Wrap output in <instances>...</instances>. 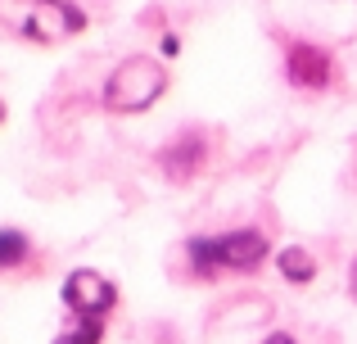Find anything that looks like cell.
<instances>
[{
    "label": "cell",
    "instance_id": "1",
    "mask_svg": "<svg viewBox=\"0 0 357 344\" xmlns=\"http://www.w3.org/2000/svg\"><path fill=\"white\" fill-rule=\"evenodd\" d=\"M267 236L253 227H236L222 236H190L185 240V263L195 281H218L227 272H258L267 263Z\"/></svg>",
    "mask_w": 357,
    "mask_h": 344
},
{
    "label": "cell",
    "instance_id": "2",
    "mask_svg": "<svg viewBox=\"0 0 357 344\" xmlns=\"http://www.w3.org/2000/svg\"><path fill=\"white\" fill-rule=\"evenodd\" d=\"M0 27L18 41L59 45L86 27V14L73 0H0Z\"/></svg>",
    "mask_w": 357,
    "mask_h": 344
},
{
    "label": "cell",
    "instance_id": "3",
    "mask_svg": "<svg viewBox=\"0 0 357 344\" xmlns=\"http://www.w3.org/2000/svg\"><path fill=\"white\" fill-rule=\"evenodd\" d=\"M167 91V68L149 54H131L114 68V77L105 82V109L109 114H140Z\"/></svg>",
    "mask_w": 357,
    "mask_h": 344
},
{
    "label": "cell",
    "instance_id": "4",
    "mask_svg": "<svg viewBox=\"0 0 357 344\" xmlns=\"http://www.w3.org/2000/svg\"><path fill=\"white\" fill-rule=\"evenodd\" d=\"M59 299L73 313V322H105L118 308V285L109 276H100L96 267H77V272L63 276Z\"/></svg>",
    "mask_w": 357,
    "mask_h": 344
},
{
    "label": "cell",
    "instance_id": "5",
    "mask_svg": "<svg viewBox=\"0 0 357 344\" xmlns=\"http://www.w3.org/2000/svg\"><path fill=\"white\" fill-rule=\"evenodd\" d=\"M285 77L303 91H326L335 77V59L312 41H289L285 45Z\"/></svg>",
    "mask_w": 357,
    "mask_h": 344
},
{
    "label": "cell",
    "instance_id": "6",
    "mask_svg": "<svg viewBox=\"0 0 357 344\" xmlns=\"http://www.w3.org/2000/svg\"><path fill=\"white\" fill-rule=\"evenodd\" d=\"M204 163H208V141H204V132H181L176 141H167L163 150H158V168H163L167 181H190V177L204 172Z\"/></svg>",
    "mask_w": 357,
    "mask_h": 344
},
{
    "label": "cell",
    "instance_id": "7",
    "mask_svg": "<svg viewBox=\"0 0 357 344\" xmlns=\"http://www.w3.org/2000/svg\"><path fill=\"white\" fill-rule=\"evenodd\" d=\"M32 258V240L18 227H0V272H18Z\"/></svg>",
    "mask_w": 357,
    "mask_h": 344
},
{
    "label": "cell",
    "instance_id": "8",
    "mask_svg": "<svg viewBox=\"0 0 357 344\" xmlns=\"http://www.w3.org/2000/svg\"><path fill=\"white\" fill-rule=\"evenodd\" d=\"M280 276L285 281H294V285H312V276H317V258L307 254V249H298V245H289V249H280Z\"/></svg>",
    "mask_w": 357,
    "mask_h": 344
},
{
    "label": "cell",
    "instance_id": "9",
    "mask_svg": "<svg viewBox=\"0 0 357 344\" xmlns=\"http://www.w3.org/2000/svg\"><path fill=\"white\" fill-rule=\"evenodd\" d=\"M105 340V322H73L68 331H59L54 344H100Z\"/></svg>",
    "mask_w": 357,
    "mask_h": 344
},
{
    "label": "cell",
    "instance_id": "10",
    "mask_svg": "<svg viewBox=\"0 0 357 344\" xmlns=\"http://www.w3.org/2000/svg\"><path fill=\"white\" fill-rule=\"evenodd\" d=\"M181 50V36H163V54H176Z\"/></svg>",
    "mask_w": 357,
    "mask_h": 344
},
{
    "label": "cell",
    "instance_id": "11",
    "mask_svg": "<svg viewBox=\"0 0 357 344\" xmlns=\"http://www.w3.org/2000/svg\"><path fill=\"white\" fill-rule=\"evenodd\" d=\"M267 344H298L294 336H285V331H276V336H267Z\"/></svg>",
    "mask_w": 357,
    "mask_h": 344
},
{
    "label": "cell",
    "instance_id": "12",
    "mask_svg": "<svg viewBox=\"0 0 357 344\" xmlns=\"http://www.w3.org/2000/svg\"><path fill=\"white\" fill-rule=\"evenodd\" d=\"M349 294L357 299V258H353V267H349Z\"/></svg>",
    "mask_w": 357,
    "mask_h": 344
},
{
    "label": "cell",
    "instance_id": "13",
    "mask_svg": "<svg viewBox=\"0 0 357 344\" xmlns=\"http://www.w3.org/2000/svg\"><path fill=\"white\" fill-rule=\"evenodd\" d=\"M0 123H5V100H0Z\"/></svg>",
    "mask_w": 357,
    "mask_h": 344
}]
</instances>
